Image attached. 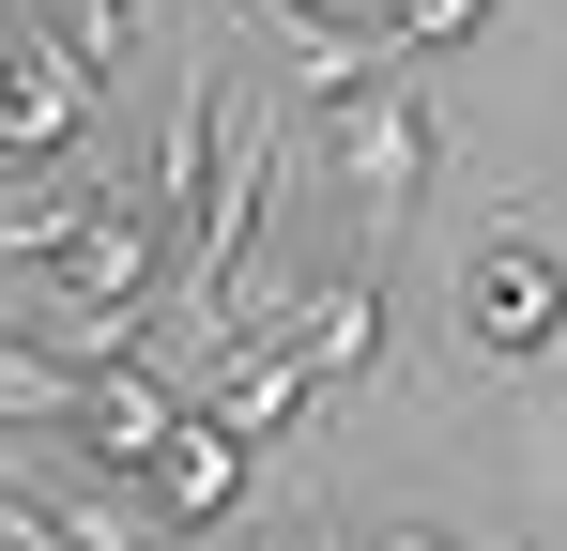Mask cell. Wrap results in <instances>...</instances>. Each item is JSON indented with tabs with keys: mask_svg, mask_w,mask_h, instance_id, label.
I'll use <instances>...</instances> for the list:
<instances>
[{
	"mask_svg": "<svg viewBox=\"0 0 567 551\" xmlns=\"http://www.w3.org/2000/svg\"><path fill=\"white\" fill-rule=\"evenodd\" d=\"M445 322H461V353H491V367H553L567 353V246L553 230H475L461 246V276H445Z\"/></svg>",
	"mask_w": 567,
	"mask_h": 551,
	"instance_id": "cell-1",
	"label": "cell"
},
{
	"mask_svg": "<svg viewBox=\"0 0 567 551\" xmlns=\"http://www.w3.org/2000/svg\"><path fill=\"white\" fill-rule=\"evenodd\" d=\"M445 169V123H430V92L383 77L369 107H338V184H353V246L399 261V230H414V184Z\"/></svg>",
	"mask_w": 567,
	"mask_h": 551,
	"instance_id": "cell-2",
	"label": "cell"
},
{
	"mask_svg": "<svg viewBox=\"0 0 567 551\" xmlns=\"http://www.w3.org/2000/svg\"><path fill=\"white\" fill-rule=\"evenodd\" d=\"M277 353L307 367V383H369V367H383V261H369V246H338L322 276H291Z\"/></svg>",
	"mask_w": 567,
	"mask_h": 551,
	"instance_id": "cell-3",
	"label": "cell"
},
{
	"mask_svg": "<svg viewBox=\"0 0 567 551\" xmlns=\"http://www.w3.org/2000/svg\"><path fill=\"white\" fill-rule=\"evenodd\" d=\"M169 429H185V383H169L154 353L93 367V383H78V414H62V445L93 459V475H123V490H138L154 459H169Z\"/></svg>",
	"mask_w": 567,
	"mask_h": 551,
	"instance_id": "cell-4",
	"label": "cell"
},
{
	"mask_svg": "<svg viewBox=\"0 0 567 551\" xmlns=\"http://www.w3.org/2000/svg\"><path fill=\"white\" fill-rule=\"evenodd\" d=\"M138 490H154V521H169V537H230V521L261 506V445H246V429H215V414L185 398V429H169V459H154Z\"/></svg>",
	"mask_w": 567,
	"mask_h": 551,
	"instance_id": "cell-5",
	"label": "cell"
},
{
	"mask_svg": "<svg viewBox=\"0 0 567 551\" xmlns=\"http://www.w3.org/2000/svg\"><path fill=\"white\" fill-rule=\"evenodd\" d=\"M307 398H322V383H307V367H291L277 337H246V353H215V383H199V414H215V429H246L261 459H277L291 429H307Z\"/></svg>",
	"mask_w": 567,
	"mask_h": 551,
	"instance_id": "cell-6",
	"label": "cell"
},
{
	"mask_svg": "<svg viewBox=\"0 0 567 551\" xmlns=\"http://www.w3.org/2000/svg\"><path fill=\"white\" fill-rule=\"evenodd\" d=\"M107 199V169H0V261L47 276L62 246H78V215Z\"/></svg>",
	"mask_w": 567,
	"mask_h": 551,
	"instance_id": "cell-7",
	"label": "cell"
},
{
	"mask_svg": "<svg viewBox=\"0 0 567 551\" xmlns=\"http://www.w3.org/2000/svg\"><path fill=\"white\" fill-rule=\"evenodd\" d=\"M62 551H199V537H169V521H154V490L78 475V490H62Z\"/></svg>",
	"mask_w": 567,
	"mask_h": 551,
	"instance_id": "cell-8",
	"label": "cell"
},
{
	"mask_svg": "<svg viewBox=\"0 0 567 551\" xmlns=\"http://www.w3.org/2000/svg\"><path fill=\"white\" fill-rule=\"evenodd\" d=\"M78 383H93V367H62V353H31V337H16V322H0V414H16V429H62V414H78Z\"/></svg>",
	"mask_w": 567,
	"mask_h": 551,
	"instance_id": "cell-9",
	"label": "cell"
},
{
	"mask_svg": "<svg viewBox=\"0 0 567 551\" xmlns=\"http://www.w3.org/2000/svg\"><path fill=\"white\" fill-rule=\"evenodd\" d=\"M506 459H522V490H537V506L567 521V383H537V398L506 414Z\"/></svg>",
	"mask_w": 567,
	"mask_h": 551,
	"instance_id": "cell-10",
	"label": "cell"
},
{
	"mask_svg": "<svg viewBox=\"0 0 567 551\" xmlns=\"http://www.w3.org/2000/svg\"><path fill=\"white\" fill-rule=\"evenodd\" d=\"M506 0H383V31H399V62H430V46H475Z\"/></svg>",
	"mask_w": 567,
	"mask_h": 551,
	"instance_id": "cell-11",
	"label": "cell"
},
{
	"mask_svg": "<svg viewBox=\"0 0 567 551\" xmlns=\"http://www.w3.org/2000/svg\"><path fill=\"white\" fill-rule=\"evenodd\" d=\"M0 551H62V490H16L0 475Z\"/></svg>",
	"mask_w": 567,
	"mask_h": 551,
	"instance_id": "cell-12",
	"label": "cell"
},
{
	"mask_svg": "<svg viewBox=\"0 0 567 551\" xmlns=\"http://www.w3.org/2000/svg\"><path fill=\"white\" fill-rule=\"evenodd\" d=\"M353 551H475V537H461V521H414V506H399V521H369Z\"/></svg>",
	"mask_w": 567,
	"mask_h": 551,
	"instance_id": "cell-13",
	"label": "cell"
},
{
	"mask_svg": "<svg viewBox=\"0 0 567 551\" xmlns=\"http://www.w3.org/2000/svg\"><path fill=\"white\" fill-rule=\"evenodd\" d=\"M506 551H567V537H506Z\"/></svg>",
	"mask_w": 567,
	"mask_h": 551,
	"instance_id": "cell-14",
	"label": "cell"
}]
</instances>
